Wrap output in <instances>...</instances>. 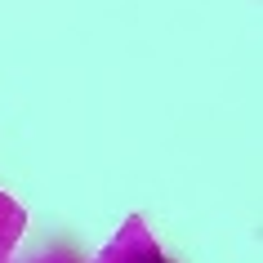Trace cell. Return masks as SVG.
<instances>
[]
</instances>
